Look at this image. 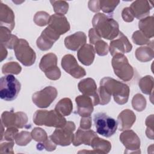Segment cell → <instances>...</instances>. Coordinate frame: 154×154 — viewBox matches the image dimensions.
<instances>
[{
	"label": "cell",
	"mask_w": 154,
	"mask_h": 154,
	"mask_svg": "<svg viewBox=\"0 0 154 154\" xmlns=\"http://www.w3.org/2000/svg\"><path fill=\"white\" fill-rule=\"evenodd\" d=\"M92 24L98 35L107 40H113L120 32L117 22L103 13L96 14L93 18Z\"/></svg>",
	"instance_id": "1"
},
{
	"label": "cell",
	"mask_w": 154,
	"mask_h": 154,
	"mask_svg": "<svg viewBox=\"0 0 154 154\" xmlns=\"http://www.w3.org/2000/svg\"><path fill=\"white\" fill-rule=\"evenodd\" d=\"M100 85L109 95L113 96L117 103L123 105L127 103L130 93V89L127 84L110 77H105L100 80Z\"/></svg>",
	"instance_id": "2"
},
{
	"label": "cell",
	"mask_w": 154,
	"mask_h": 154,
	"mask_svg": "<svg viewBox=\"0 0 154 154\" xmlns=\"http://www.w3.org/2000/svg\"><path fill=\"white\" fill-rule=\"evenodd\" d=\"M33 122L38 126L55 127L56 128L63 127L67 121L63 116L54 110H37L34 114Z\"/></svg>",
	"instance_id": "3"
},
{
	"label": "cell",
	"mask_w": 154,
	"mask_h": 154,
	"mask_svg": "<svg viewBox=\"0 0 154 154\" xmlns=\"http://www.w3.org/2000/svg\"><path fill=\"white\" fill-rule=\"evenodd\" d=\"M21 88L20 82L11 74L2 76L0 79V97L5 101L16 99Z\"/></svg>",
	"instance_id": "4"
},
{
	"label": "cell",
	"mask_w": 154,
	"mask_h": 154,
	"mask_svg": "<svg viewBox=\"0 0 154 154\" xmlns=\"http://www.w3.org/2000/svg\"><path fill=\"white\" fill-rule=\"evenodd\" d=\"M93 120L96 131L99 135L108 138L116 133L118 123L106 113L98 112L95 114Z\"/></svg>",
	"instance_id": "5"
},
{
	"label": "cell",
	"mask_w": 154,
	"mask_h": 154,
	"mask_svg": "<svg viewBox=\"0 0 154 154\" xmlns=\"http://www.w3.org/2000/svg\"><path fill=\"white\" fill-rule=\"evenodd\" d=\"M115 75L125 82L131 81L134 75V70L123 54H116L111 61Z\"/></svg>",
	"instance_id": "6"
},
{
	"label": "cell",
	"mask_w": 154,
	"mask_h": 154,
	"mask_svg": "<svg viewBox=\"0 0 154 154\" xmlns=\"http://www.w3.org/2000/svg\"><path fill=\"white\" fill-rule=\"evenodd\" d=\"M13 49L17 60L23 65L31 66L34 64L36 59L35 53L26 40L19 38Z\"/></svg>",
	"instance_id": "7"
},
{
	"label": "cell",
	"mask_w": 154,
	"mask_h": 154,
	"mask_svg": "<svg viewBox=\"0 0 154 154\" xmlns=\"http://www.w3.org/2000/svg\"><path fill=\"white\" fill-rule=\"evenodd\" d=\"M75 128V123L73 122L68 121L63 127L56 128L52 135L49 136V138L57 145L69 146L72 143Z\"/></svg>",
	"instance_id": "8"
},
{
	"label": "cell",
	"mask_w": 154,
	"mask_h": 154,
	"mask_svg": "<svg viewBox=\"0 0 154 154\" xmlns=\"http://www.w3.org/2000/svg\"><path fill=\"white\" fill-rule=\"evenodd\" d=\"M39 67L49 79L57 80L61 76V71L57 66V57L53 53H49L42 57Z\"/></svg>",
	"instance_id": "9"
},
{
	"label": "cell",
	"mask_w": 154,
	"mask_h": 154,
	"mask_svg": "<svg viewBox=\"0 0 154 154\" xmlns=\"http://www.w3.org/2000/svg\"><path fill=\"white\" fill-rule=\"evenodd\" d=\"M58 94L57 89L52 86L46 87L32 94L33 103L38 108H48L56 99Z\"/></svg>",
	"instance_id": "10"
},
{
	"label": "cell",
	"mask_w": 154,
	"mask_h": 154,
	"mask_svg": "<svg viewBox=\"0 0 154 154\" xmlns=\"http://www.w3.org/2000/svg\"><path fill=\"white\" fill-rule=\"evenodd\" d=\"M1 123L4 127L23 128L28 122L26 114L23 112H16L13 111H4L1 115Z\"/></svg>",
	"instance_id": "11"
},
{
	"label": "cell",
	"mask_w": 154,
	"mask_h": 154,
	"mask_svg": "<svg viewBox=\"0 0 154 154\" xmlns=\"http://www.w3.org/2000/svg\"><path fill=\"white\" fill-rule=\"evenodd\" d=\"M61 65L67 73L75 78H81L86 75L85 69L78 64L75 57L71 54L65 55L62 58Z\"/></svg>",
	"instance_id": "12"
},
{
	"label": "cell",
	"mask_w": 154,
	"mask_h": 154,
	"mask_svg": "<svg viewBox=\"0 0 154 154\" xmlns=\"http://www.w3.org/2000/svg\"><path fill=\"white\" fill-rule=\"evenodd\" d=\"M120 141L126 148L125 153L141 152L140 139L132 130H125L120 135Z\"/></svg>",
	"instance_id": "13"
},
{
	"label": "cell",
	"mask_w": 154,
	"mask_h": 154,
	"mask_svg": "<svg viewBox=\"0 0 154 154\" xmlns=\"http://www.w3.org/2000/svg\"><path fill=\"white\" fill-rule=\"evenodd\" d=\"M132 46L130 42L121 31L118 35L110 42L109 51L113 57L116 54H123L131 51Z\"/></svg>",
	"instance_id": "14"
},
{
	"label": "cell",
	"mask_w": 154,
	"mask_h": 154,
	"mask_svg": "<svg viewBox=\"0 0 154 154\" xmlns=\"http://www.w3.org/2000/svg\"><path fill=\"white\" fill-rule=\"evenodd\" d=\"M60 35L49 26H47L37 38L36 44L42 51H48L53 46L54 43L59 39Z\"/></svg>",
	"instance_id": "15"
},
{
	"label": "cell",
	"mask_w": 154,
	"mask_h": 154,
	"mask_svg": "<svg viewBox=\"0 0 154 154\" xmlns=\"http://www.w3.org/2000/svg\"><path fill=\"white\" fill-rule=\"evenodd\" d=\"M78 90L83 95L92 98L94 106L99 105L97 85L94 80L91 78L82 79L78 84Z\"/></svg>",
	"instance_id": "16"
},
{
	"label": "cell",
	"mask_w": 154,
	"mask_h": 154,
	"mask_svg": "<svg viewBox=\"0 0 154 154\" xmlns=\"http://www.w3.org/2000/svg\"><path fill=\"white\" fill-rule=\"evenodd\" d=\"M48 26L60 35L65 34L69 31L70 28L67 18L64 15L57 14L50 16Z\"/></svg>",
	"instance_id": "17"
},
{
	"label": "cell",
	"mask_w": 154,
	"mask_h": 154,
	"mask_svg": "<svg viewBox=\"0 0 154 154\" xmlns=\"http://www.w3.org/2000/svg\"><path fill=\"white\" fill-rule=\"evenodd\" d=\"M77 105V114L81 117H89L94 109V105L91 97L79 95L75 98Z\"/></svg>",
	"instance_id": "18"
},
{
	"label": "cell",
	"mask_w": 154,
	"mask_h": 154,
	"mask_svg": "<svg viewBox=\"0 0 154 154\" xmlns=\"http://www.w3.org/2000/svg\"><path fill=\"white\" fill-rule=\"evenodd\" d=\"M87 36L84 32L78 31L64 39L65 46L73 51H78L83 45L86 44Z\"/></svg>",
	"instance_id": "19"
},
{
	"label": "cell",
	"mask_w": 154,
	"mask_h": 154,
	"mask_svg": "<svg viewBox=\"0 0 154 154\" xmlns=\"http://www.w3.org/2000/svg\"><path fill=\"white\" fill-rule=\"evenodd\" d=\"M97 136L96 133L90 129H84L79 128L73 135L72 143L75 146H78L81 144L90 146L92 140Z\"/></svg>",
	"instance_id": "20"
},
{
	"label": "cell",
	"mask_w": 154,
	"mask_h": 154,
	"mask_svg": "<svg viewBox=\"0 0 154 154\" xmlns=\"http://www.w3.org/2000/svg\"><path fill=\"white\" fill-rule=\"evenodd\" d=\"M152 6L150 5V1L138 0L131 4L129 8L132 11L134 17L141 19L148 16Z\"/></svg>",
	"instance_id": "21"
},
{
	"label": "cell",
	"mask_w": 154,
	"mask_h": 154,
	"mask_svg": "<svg viewBox=\"0 0 154 154\" xmlns=\"http://www.w3.org/2000/svg\"><path fill=\"white\" fill-rule=\"evenodd\" d=\"M0 24L12 31L15 25L14 14L13 10L6 4L1 2L0 6Z\"/></svg>",
	"instance_id": "22"
},
{
	"label": "cell",
	"mask_w": 154,
	"mask_h": 154,
	"mask_svg": "<svg viewBox=\"0 0 154 154\" xmlns=\"http://www.w3.org/2000/svg\"><path fill=\"white\" fill-rule=\"evenodd\" d=\"M77 56L79 61L82 64L85 66H90L94 60V48L91 45L85 44L78 51Z\"/></svg>",
	"instance_id": "23"
},
{
	"label": "cell",
	"mask_w": 154,
	"mask_h": 154,
	"mask_svg": "<svg viewBox=\"0 0 154 154\" xmlns=\"http://www.w3.org/2000/svg\"><path fill=\"white\" fill-rule=\"evenodd\" d=\"M136 120L134 112L128 109L122 111L117 117V120L120 125L119 130L122 131L129 129L132 126Z\"/></svg>",
	"instance_id": "24"
},
{
	"label": "cell",
	"mask_w": 154,
	"mask_h": 154,
	"mask_svg": "<svg viewBox=\"0 0 154 154\" xmlns=\"http://www.w3.org/2000/svg\"><path fill=\"white\" fill-rule=\"evenodd\" d=\"M11 30L5 26H1L0 29V43L6 48L13 49L19 38L11 33Z\"/></svg>",
	"instance_id": "25"
},
{
	"label": "cell",
	"mask_w": 154,
	"mask_h": 154,
	"mask_svg": "<svg viewBox=\"0 0 154 154\" xmlns=\"http://www.w3.org/2000/svg\"><path fill=\"white\" fill-rule=\"evenodd\" d=\"M90 146L93 149L91 153H108L111 149V144L109 141L100 138L98 136L92 140Z\"/></svg>",
	"instance_id": "26"
},
{
	"label": "cell",
	"mask_w": 154,
	"mask_h": 154,
	"mask_svg": "<svg viewBox=\"0 0 154 154\" xmlns=\"http://www.w3.org/2000/svg\"><path fill=\"white\" fill-rule=\"evenodd\" d=\"M153 16L144 17L140 20L138 27L140 31L148 38H152L154 35Z\"/></svg>",
	"instance_id": "27"
},
{
	"label": "cell",
	"mask_w": 154,
	"mask_h": 154,
	"mask_svg": "<svg viewBox=\"0 0 154 154\" xmlns=\"http://www.w3.org/2000/svg\"><path fill=\"white\" fill-rule=\"evenodd\" d=\"M73 109V104L70 99L65 97L61 99L55 105V110L63 116H69Z\"/></svg>",
	"instance_id": "28"
},
{
	"label": "cell",
	"mask_w": 154,
	"mask_h": 154,
	"mask_svg": "<svg viewBox=\"0 0 154 154\" xmlns=\"http://www.w3.org/2000/svg\"><path fill=\"white\" fill-rule=\"evenodd\" d=\"M135 57L141 62H147L153 59L154 57L153 48L143 46L138 48L135 51Z\"/></svg>",
	"instance_id": "29"
},
{
	"label": "cell",
	"mask_w": 154,
	"mask_h": 154,
	"mask_svg": "<svg viewBox=\"0 0 154 154\" xmlns=\"http://www.w3.org/2000/svg\"><path fill=\"white\" fill-rule=\"evenodd\" d=\"M138 85L143 93L153 96V78L152 76L147 75L141 78Z\"/></svg>",
	"instance_id": "30"
},
{
	"label": "cell",
	"mask_w": 154,
	"mask_h": 154,
	"mask_svg": "<svg viewBox=\"0 0 154 154\" xmlns=\"http://www.w3.org/2000/svg\"><path fill=\"white\" fill-rule=\"evenodd\" d=\"M120 3L119 1L113 0H101L99 1L100 10L105 13H111Z\"/></svg>",
	"instance_id": "31"
},
{
	"label": "cell",
	"mask_w": 154,
	"mask_h": 154,
	"mask_svg": "<svg viewBox=\"0 0 154 154\" xmlns=\"http://www.w3.org/2000/svg\"><path fill=\"white\" fill-rule=\"evenodd\" d=\"M22 70L21 66L16 62H8L3 65L2 72L4 74L18 75Z\"/></svg>",
	"instance_id": "32"
},
{
	"label": "cell",
	"mask_w": 154,
	"mask_h": 154,
	"mask_svg": "<svg viewBox=\"0 0 154 154\" xmlns=\"http://www.w3.org/2000/svg\"><path fill=\"white\" fill-rule=\"evenodd\" d=\"M55 13L57 14L64 15L69 9V4L65 1H50Z\"/></svg>",
	"instance_id": "33"
},
{
	"label": "cell",
	"mask_w": 154,
	"mask_h": 154,
	"mask_svg": "<svg viewBox=\"0 0 154 154\" xmlns=\"http://www.w3.org/2000/svg\"><path fill=\"white\" fill-rule=\"evenodd\" d=\"M132 105L133 108L137 111H142L146 108V100L142 94L138 93L133 97Z\"/></svg>",
	"instance_id": "34"
},
{
	"label": "cell",
	"mask_w": 154,
	"mask_h": 154,
	"mask_svg": "<svg viewBox=\"0 0 154 154\" xmlns=\"http://www.w3.org/2000/svg\"><path fill=\"white\" fill-rule=\"evenodd\" d=\"M133 42L138 45H153V40H150L149 38H147L140 31H136L134 32L132 37Z\"/></svg>",
	"instance_id": "35"
},
{
	"label": "cell",
	"mask_w": 154,
	"mask_h": 154,
	"mask_svg": "<svg viewBox=\"0 0 154 154\" xmlns=\"http://www.w3.org/2000/svg\"><path fill=\"white\" fill-rule=\"evenodd\" d=\"M50 19L49 14L45 11H38L34 17V22L40 26H45L48 24Z\"/></svg>",
	"instance_id": "36"
},
{
	"label": "cell",
	"mask_w": 154,
	"mask_h": 154,
	"mask_svg": "<svg viewBox=\"0 0 154 154\" xmlns=\"http://www.w3.org/2000/svg\"><path fill=\"white\" fill-rule=\"evenodd\" d=\"M32 139L31 133L28 131H21L18 133L15 138L16 143L21 146L27 145Z\"/></svg>",
	"instance_id": "37"
},
{
	"label": "cell",
	"mask_w": 154,
	"mask_h": 154,
	"mask_svg": "<svg viewBox=\"0 0 154 154\" xmlns=\"http://www.w3.org/2000/svg\"><path fill=\"white\" fill-rule=\"evenodd\" d=\"M32 138L36 141L43 143L48 139L46 132L42 128H35L31 132Z\"/></svg>",
	"instance_id": "38"
},
{
	"label": "cell",
	"mask_w": 154,
	"mask_h": 154,
	"mask_svg": "<svg viewBox=\"0 0 154 154\" xmlns=\"http://www.w3.org/2000/svg\"><path fill=\"white\" fill-rule=\"evenodd\" d=\"M95 51L97 55L99 56H105L108 53L109 48L108 44L104 41L99 40L95 43Z\"/></svg>",
	"instance_id": "39"
},
{
	"label": "cell",
	"mask_w": 154,
	"mask_h": 154,
	"mask_svg": "<svg viewBox=\"0 0 154 154\" xmlns=\"http://www.w3.org/2000/svg\"><path fill=\"white\" fill-rule=\"evenodd\" d=\"M98 98H99V104L103 105L108 103L111 100V96L109 95L103 88V87H99L97 90Z\"/></svg>",
	"instance_id": "40"
},
{
	"label": "cell",
	"mask_w": 154,
	"mask_h": 154,
	"mask_svg": "<svg viewBox=\"0 0 154 154\" xmlns=\"http://www.w3.org/2000/svg\"><path fill=\"white\" fill-rule=\"evenodd\" d=\"M18 134V129L16 128L11 127L8 128L7 130L4 132V134H3L4 138L5 140L8 141H13L14 140H15V138ZM2 137L1 138V141L2 140Z\"/></svg>",
	"instance_id": "41"
},
{
	"label": "cell",
	"mask_w": 154,
	"mask_h": 154,
	"mask_svg": "<svg viewBox=\"0 0 154 154\" xmlns=\"http://www.w3.org/2000/svg\"><path fill=\"white\" fill-rule=\"evenodd\" d=\"M56 145L57 144H55L49 137L45 141L38 143L37 145V149L38 150L45 149L48 151H53L56 149Z\"/></svg>",
	"instance_id": "42"
},
{
	"label": "cell",
	"mask_w": 154,
	"mask_h": 154,
	"mask_svg": "<svg viewBox=\"0 0 154 154\" xmlns=\"http://www.w3.org/2000/svg\"><path fill=\"white\" fill-rule=\"evenodd\" d=\"M14 146L13 141H8L4 142L1 143L0 145V153H13L14 152L13 150V147Z\"/></svg>",
	"instance_id": "43"
},
{
	"label": "cell",
	"mask_w": 154,
	"mask_h": 154,
	"mask_svg": "<svg viewBox=\"0 0 154 154\" xmlns=\"http://www.w3.org/2000/svg\"><path fill=\"white\" fill-rule=\"evenodd\" d=\"M122 16L123 20L127 22H131L133 21L134 19V15L131 11L129 7H126L123 8L122 12Z\"/></svg>",
	"instance_id": "44"
},
{
	"label": "cell",
	"mask_w": 154,
	"mask_h": 154,
	"mask_svg": "<svg viewBox=\"0 0 154 154\" xmlns=\"http://www.w3.org/2000/svg\"><path fill=\"white\" fill-rule=\"evenodd\" d=\"M91 127V118L89 117H82L80 122V127L84 129H90Z\"/></svg>",
	"instance_id": "45"
},
{
	"label": "cell",
	"mask_w": 154,
	"mask_h": 154,
	"mask_svg": "<svg viewBox=\"0 0 154 154\" xmlns=\"http://www.w3.org/2000/svg\"><path fill=\"white\" fill-rule=\"evenodd\" d=\"M88 36L90 38V43L91 45H94V43L100 40L101 37H100L98 34L96 33L95 30L93 28H91L88 32Z\"/></svg>",
	"instance_id": "46"
},
{
	"label": "cell",
	"mask_w": 154,
	"mask_h": 154,
	"mask_svg": "<svg viewBox=\"0 0 154 154\" xmlns=\"http://www.w3.org/2000/svg\"><path fill=\"white\" fill-rule=\"evenodd\" d=\"M99 1H88V8L89 9L93 12H98L99 11L100 7H99Z\"/></svg>",
	"instance_id": "47"
},
{
	"label": "cell",
	"mask_w": 154,
	"mask_h": 154,
	"mask_svg": "<svg viewBox=\"0 0 154 154\" xmlns=\"http://www.w3.org/2000/svg\"><path fill=\"white\" fill-rule=\"evenodd\" d=\"M5 48L6 47L4 46L2 44H1V51H0L1 61H2L4 59H5L7 55V51Z\"/></svg>",
	"instance_id": "48"
}]
</instances>
